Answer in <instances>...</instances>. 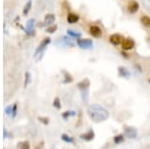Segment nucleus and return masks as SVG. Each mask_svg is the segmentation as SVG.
Returning <instances> with one entry per match:
<instances>
[{
	"mask_svg": "<svg viewBox=\"0 0 150 149\" xmlns=\"http://www.w3.org/2000/svg\"><path fill=\"white\" fill-rule=\"evenodd\" d=\"M134 46H135V42H134L133 39L127 38V39H124V41L122 42V49L124 51L133 49Z\"/></svg>",
	"mask_w": 150,
	"mask_h": 149,
	"instance_id": "7ed1b4c3",
	"label": "nucleus"
},
{
	"mask_svg": "<svg viewBox=\"0 0 150 149\" xmlns=\"http://www.w3.org/2000/svg\"><path fill=\"white\" fill-rule=\"evenodd\" d=\"M31 4H32V1L31 0H29V1L26 3V5H25V7H24V10H23V14H27L28 12H29V10H30V8H31Z\"/></svg>",
	"mask_w": 150,
	"mask_h": 149,
	"instance_id": "2eb2a0df",
	"label": "nucleus"
},
{
	"mask_svg": "<svg viewBox=\"0 0 150 149\" xmlns=\"http://www.w3.org/2000/svg\"><path fill=\"white\" fill-rule=\"evenodd\" d=\"M49 43H50V38H48V37H47V38L44 39L43 41L40 43V45L38 46L37 50L35 51V56H37L38 54H41V53L43 52V50L45 49V47H46V46H47Z\"/></svg>",
	"mask_w": 150,
	"mask_h": 149,
	"instance_id": "423d86ee",
	"label": "nucleus"
},
{
	"mask_svg": "<svg viewBox=\"0 0 150 149\" xmlns=\"http://www.w3.org/2000/svg\"><path fill=\"white\" fill-rule=\"evenodd\" d=\"M124 141V137H123V135H117V136L114 137V142H115L116 144H119L121 143V142Z\"/></svg>",
	"mask_w": 150,
	"mask_h": 149,
	"instance_id": "dca6fc26",
	"label": "nucleus"
},
{
	"mask_svg": "<svg viewBox=\"0 0 150 149\" xmlns=\"http://www.w3.org/2000/svg\"><path fill=\"white\" fill-rule=\"evenodd\" d=\"M77 45L82 49H89L93 46V42L91 39H78L77 40Z\"/></svg>",
	"mask_w": 150,
	"mask_h": 149,
	"instance_id": "f257e3e1",
	"label": "nucleus"
},
{
	"mask_svg": "<svg viewBox=\"0 0 150 149\" xmlns=\"http://www.w3.org/2000/svg\"><path fill=\"white\" fill-rule=\"evenodd\" d=\"M89 33L91 36L95 37V38H99V37L102 36V30H101V28H99L98 26H91L89 29Z\"/></svg>",
	"mask_w": 150,
	"mask_h": 149,
	"instance_id": "20e7f679",
	"label": "nucleus"
},
{
	"mask_svg": "<svg viewBox=\"0 0 150 149\" xmlns=\"http://www.w3.org/2000/svg\"><path fill=\"white\" fill-rule=\"evenodd\" d=\"M73 115H75V113L73 111H67V112H65L64 114H63V117H64V118H67V117L73 116Z\"/></svg>",
	"mask_w": 150,
	"mask_h": 149,
	"instance_id": "4be33fe9",
	"label": "nucleus"
},
{
	"mask_svg": "<svg viewBox=\"0 0 150 149\" xmlns=\"http://www.w3.org/2000/svg\"><path fill=\"white\" fill-rule=\"evenodd\" d=\"M56 29H57V26L56 25H51V26H49V27L47 28V29H46V32H48V33H53V32H55V31H56Z\"/></svg>",
	"mask_w": 150,
	"mask_h": 149,
	"instance_id": "a211bd4d",
	"label": "nucleus"
},
{
	"mask_svg": "<svg viewBox=\"0 0 150 149\" xmlns=\"http://www.w3.org/2000/svg\"><path fill=\"white\" fill-rule=\"evenodd\" d=\"M38 119L44 124H48V122H49V119H48L47 117H38Z\"/></svg>",
	"mask_w": 150,
	"mask_h": 149,
	"instance_id": "5701e85b",
	"label": "nucleus"
},
{
	"mask_svg": "<svg viewBox=\"0 0 150 149\" xmlns=\"http://www.w3.org/2000/svg\"><path fill=\"white\" fill-rule=\"evenodd\" d=\"M18 147L20 148V149H30L29 143H28L27 141H24V142H21V143H19Z\"/></svg>",
	"mask_w": 150,
	"mask_h": 149,
	"instance_id": "f3484780",
	"label": "nucleus"
},
{
	"mask_svg": "<svg viewBox=\"0 0 150 149\" xmlns=\"http://www.w3.org/2000/svg\"><path fill=\"white\" fill-rule=\"evenodd\" d=\"M149 81H150V79H149Z\"/></svg>",
	"mask_w": 150,
	"mask_h": 149,
	"instance_id": "a878e982",
	"label": "nucleus"
},
{
	"mask_svg": "<svg viewBox=\"0 0 150 149\" xmlns=\"http://www.w3.org/2000/svg\"><path fill=\"white\" fill-rule=\"evenodd\" d=\"M121 55H122L123 57H125V58H129L128 54H127V53H125L124 50H122V52H121Z\"/></svg>",
	"mask_w": 150,
	"mask_h": 149,
	"instance_id": "393cba45",
	"label": "nucleus"
},
{
	"mask_svg": "<svg viewBox=\"0 0 150 149\" xmlns=\"http://www.w3.org/2000/svg\"><path fill=\"white\" fill-rule=\"evenodd\" d=\"M54 21H55V16L53 14H47L45 16V18H44V23L48 26L53 25Z\"/></svg>",
	"mask_w": 150,
	"mask_h": 149,
	"instance_id": "0eeeda50",
	"label": "nucleus"
},
{
	"mask_svg": "<svg viewBox=\"0 0 150 149\" xmlns=\"http://www.w3.org/2000/svg\"><path fill=\"white\" fill-rule=\"evenodd\" d=\"M141 23L143 24V26H145V27H150V17L149 16H146V15H144V16L141 17Z\"/></svg>",
	"mask_w": 150,
	"mask_h": 149,
	"instance_id": "ddd939ff",
	"label": "nucleus"
},
{
	"mask_svg": "<svg viewBox=\"0 0 150 149\" xmlns=\"http://www.w3.org/2000/svg\"><path fill=\"white\" fill-rule=\"evenodd\" d=\"M53 105L55 107L57 108V109H60L61 105H60V101H59V98L58 97H56V98L54 99V102H53Z\"/></svg>",
	"mask_w": 150,
	"mask_h": 149,
	"instance_id": "aec40b11",
	"label": "nucleus"
},
{
	"mask_svg": "<svg viewBox=\"0 0 150 149\" xmlns=\"http://www.w3.org/2000/svg\"><path fill=\"white\" fill-rule=\"evenodd\" d=\"M79 20V16L75 13H69L67 16V21L68 23L70 24H73V23H76L77 21Z\"/></svg>",
	"mask_w": 150,
	"mask_h": 149,
	"instance_id": "6e6552de",
	"label": "nucleus"
},
{
	"mask_svg": "<svg viewBox=\"0 0 150 149\" xmlns=\"http://www.w3.org/2000/svg\"><path fill=\"white\" fill-rule=\"evenodd\" d=\"M127 9H128L129 13H131V14H134V13H136L139 9V4L137 3V2L135 1V0H131V1L128 3V6H127Z\"/></svg>",
	"mask_w": 150,
	"mask_h": 149,
	"instance_id": "39448f33",
	"label": "nucleus"
},
{
	"mask_svg": "<svg viewBox=\"0 0 150 149\" xmlns=\"http://www.w3.org/2000/svg\"><path fill=\"white\" fill-rule=\"evenodd\" d=\"M67 34L71 37H74V38H80L81 37V33L76 32V31L72 30V29H68L67 30Z\"/></svg>",
	"mask_w": 150,
	"mask_h": 149,
	"instance_id": "4468645a",
	"label": "nucleus"
},
{
	"mask_svg": "<svg viewBox=\"0 0 150 149\" xmlns=\"http://www.w3.org/2000/svg\"><path fill=\"white\" fill-rule=\"evenodd\" d=\"M118 71H119V75H120V76L124 77V78H129L130 72L125 67H119Z\"/></svg>",
	"mask_w": 150,
	"mask_h": 149,
	"instance_id": "9d476101",
	"label": "nucleus"
},
{
	"mask_svg": "<svg viewBox=\"0 0 150 149\" xmlns=\"http://www.w3.org/2000/svg\"><path fill=\"white\" fill-rule=\"evenodd\" d=\"M62 139L64 140L65 142H73V139H72L71 137L68 136V135H66V134L62 135Z\"/></svg>",
	"mask_w": 150,
	"mask_h": 149,
	"instance_id": "412c9836",
	"label": "nucleus"
},
{
	"mask_svg": "<svg viewBox=\"0 0 150 149\" xmlns=\"http://www.w3.org/2000/svg\"><path fill=\"white\" fill-rule=\"evenodd\" d=\"M64 75H65V80H64L65 83H70V82H72L73 78L71 77V75L68 74V73H64Z\"/></svg>",
	"mask_w": 150,
	"mask_h": 149,
	"instance_id": "6ab92c4d",
	"label": "nucleus"
},
{
	"mask_svg": "<svg viewBox=\"0 0 150 149\" xmlns=\"http://www.w3.org/2000/svg\"><path fill=\"white\" fill-rule=\"evenodd\" d=\"M109 41H110V43H111V44L117 46V45H119V44H122V42L124 41V38H123V37L121 36L120 34H116V33H115V34L110 35Z\"/></svg>",
	"mask_w": 150,
	"mask_h": 149,
	"instance_id": "f03ea898",
	"label": "nucleus"
},
{
	"mask_svg": "<svg viewBox=\"0 0 150 149\" xmlns=\"http://www.w3.org/2000/svg\"><path fill=\"white\" fill-rule=\"evenodd\" d=\"M26 27H27V33H28V34L32 35L33 32H34V20H33V19L28 20Z\"/></svg>",
	"mask_w": 150,
	"mask_h": 149,
	"instance_id": "1a4fd4ad",
	"label": "nucleus"
},
{
	"mask_svg": "<svg viewBox=\"0 0 150 149\" xmlns=\"http://www.w3.org/2000/svg\"><path fill=\"white\" fill-rule=\"evenodd\" d=\"M81 138L84 139V140H87V141H89V140H92V139L94 138V132L92 130H89L87 133L81 135Z\"/></svg>",
	"mask_w": 150,
	"mask_h": 149,
	"instance_id": "9b49d317",
	"label": "nucleus"
},
{
	"mask_svg": "<svg viewBox=\"0 0 150 149\" xmlns=\"http://www.w3.org/2000/svg\"><path fill=\"white\" fill-rule=\"evenodd\" d=\"M25 76H26V81H25V86L27 85V82H29V77H30V74L29 73H26L25 74Z\"/></svg>",
	"mask_w": 150,
	"mask_h": 149,
	"instance_id": "b1692460",
	"label": "nucleus"
},
{
	"mask_svg": "<svg viewBox=\"0 0 150 149\" xmlns=\"http://www.w3.org/2000/svg\"><path fill=\"white\" fill-rule=\"evenodd\" d=\"M89 85H90L89 80L84 79V80H82L80 83H78V85L77 86H78V88H80V89L82 90V89H87V88L89 87Z\"/></svg>",
	"mask_w": 150,
	"mask_h": 149,
	"instance_id": "f8f14e48",
	"label": "nucleus"
}]
</instances>
